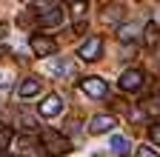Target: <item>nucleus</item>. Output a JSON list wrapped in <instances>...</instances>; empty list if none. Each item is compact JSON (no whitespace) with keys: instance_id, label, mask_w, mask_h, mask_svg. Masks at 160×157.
<instances>
[{"instance_id":"nucleus-15","label":"nucleus","mask_w":160,"mask_h":157,"mask_svg":"<svg viewBox=\"0 0 160 157\" xmlns=\"http://www.w3.org/2000/svg\"><path fill=\"white\" fill-rule=\"evenodd\" d=\"M12 140H14V129H12V126H3V129H0V154L9 149Z\"/></svg>"},{"instance_id":"nucleus-20","label":"nucleus","mask_w":160,"mask_h":157,"mask_svg":"<svg viewBox=\"0 0 160 157\" xmlns=\"http://www.w3.org/2000/svg\"><path fill=\"white\" fill-rule=\"evenodd\" d=\"M32 20H34L32 12H20V17H17V23H20V26H32Z\"/></svg>"},{"instance_id":"nucleus-4","label":"nucleus","mask_w":160,"mask_h":157,"mask_svg":"<svg viewBox=\"0 0 160 157\" xmlns=\"http://www.w3.org/2000/svg\"><path fill=\"white\" fill-rule=\"evenodd\" d=\"M29 46H32V52H34L37 57H49V54H54V52H57V43L52 40L49 34H32Z\"/></svg>"},{"instance_id":"nucleus-6","label":"nucleus","mask_w":160,"mask_h":157,"mask_svg":"<svg viewBox=\"0 0 160 157\" xmlns=\"http://www.w3.org/2000/svg\"><path fill=\"white\" fill-rule=\"evenodd\" d=\"M52 74L60 77V80H72V77H77V66H74V60H69V57H60V60L52 63Z\"/></svg>"},{"instance_id":"nucleus-1","label":"nucleus","mask_w":160,"mask_h":157,"mask_svg":"<svg viewBox=\"0 0 160 157\" xmlns=\"http://www.w3.org/2000/svg\"><path fill=\"white\" fill-rule=\"evenodd\" d=\"M40 140H43L46 154H52V157H63V154H69V151H72V140H69V137H63L60 131L46 129L43 134H40Z\"/></svg>"},{"instance_id":"nucleus-12","label":"nucleus","mask_w":160,"mask_h":157,"mask_svg":"<svg viewBox=\"0 0 160 157\" xmlns=\"http://www.w3.org/2000/svg\"><path fill=\"white\" fill-rule=\"evenodd\" d=\"M143 114L152 117V120H160V94H152L143 100Z\"/></svg>"},{"instance_id":"nucleus-14","label":"nucleus","mask_w":160,"mask_h":157,"mask_svg":"<svg viewBox=\"0 0 160 157\" xmlns=\"http://www.w3.org/2000/svg\"><path fill=\"white\" fill-rule=\"evenodd\" d=\"M157 34H160L157 23H154V20H149V23L143 26V43H146L149 49H154V46H157Z\"/></svg>"},{"instance_id":"nucleus-19","label":"nucleus","mask_w":160,"mask_h":157,"mask_svg":"<svg viewBox=\"0 0 160 157\" xmlns=\"http://www.w3.org/2000/svg\"><path fill=\"white\" fill-rule=\"evenodd\" d=\"M149 137H152V143H154V146H160V123H154V126L149 129Z\"/></svg>"},{"instance_id":"nucleus-16","label":"nucleus","mask_w":160,"mask_h":157,"mask_svg":"<svg viewBox=\"0 0 160 157\" xmlns=\"http://www.w3.org/2000/svg\"><path fill=\"white\" fill-rule=\"evenodd\" d=\"M134 34H137V29H134V26H117V40H120V43L134 40Z\"/></svg>"},{"instance_id":"nucleus-17","label":"nucleus","mask_w":160,"mask_h":157,"mask_svg":"<svg viewBox=\"0 0 160 157\" xmlns=\"http://www.w3.org/2000/svg\"><path fill=\"white\" fill-rule=\"evenodd\" d=\"M120 17H123V12H120V9H106V14H103V23H117Z\"/></svg>"},{"instance_id":"nucleus-11","label":"nucleus","mask_w":160,"mask_h":157,"mask_svg":"<svg viewBox=\"0 0 160 157\" xmlns=\"http://www.w3.org/2000/svg\"><path fill=\"white\" fill-rule=\"evenodd\" d=\"M17 94L23 97V100H26V97H34V94H40V80H37V77H26V80L17 86Z\"/></svg>"},{"instance_id":"nucleus-13","label":"nucleus","mask_w":160,"mask_h":157,"mask_svg":"<svg viewBox=\"0 0 160 157\" xmlns=\"http://www.w3.org/2000/svg\"><path fill=\"white\" fill-rule=\"evenodd\" d=\"M69 12H72V17H74V23H86V14H89V3H86V0H72Z\"/></svg>"},{"instance_id":"nucleus-5","label":"nucleus","mask_w":160,"mask_h":157,"mask_svg":"<svg viewBox=\"0 0 160 157\" xmlns=\"http://www.w3.org/2000/svg\"><path fill=\"white\" fill-rule=\"evenodd\" d=\"M63 23V9L60 6H52V9H43L37 14V26L40 29H54V26H60Z\"/></svg>"},{"instance_id":"nucleus-8","label":"nucleus","mask_w":160,"mask_h":157,"mask_svg":"<svg viewBox=\"0 0 160 157\" xmlns=\"http://www.w3.org/2000/svg\"><path fill=\"white\" fill-rule=\"evenodd\" d=\"M114 126H117V120H114L112 114H94L92 123H89V131H92V134H106V131H112Z\"/></svg>"},{"instance_id":"nucleus-3","label":"nucleus","mask_w":160,"mask_h":157,"mask_svg":"<svg viewBox=\"0 0 160 157\" xmlns=\"http://www.w3.org/2000/svg\"><path fill=\"white\" fill-rule=\"evenodd\" d=\"M100 54H103V40H100V37H89V40L77 49V57H80V60H86V63L100 60Z\"/></svg>"},{"instance_id":"nucleus-7","label":"nucleus","mask_w":160,"mask_h":157,"mask_svg":"<svg viewBox=\"0 0 160 157\" xmlns=\"http://www.w3.org/2000/svg\"><path fill=\"white\" fill-rule=\"evenodd\" d=\"M143 80H146V77H143L140 69H129V71L120 74V89H123V91H137L140 86H143Z\"/></svg>"},{"instance_id":"nucleus-10","label":"nucleus","mask_w":160,"mask_h":157,"mask_svg":"<svg viewBox=\"0 0 160 157\" xmlns=\"http://www.w3.org/2000/svg\"><path fill=\"white\" fill-rule=\"evenodd\" d=\"M109 149H112V154H117V157H129L132 143H129V137H123V134H112Z\"/></svg>"},{"instance_id":"nucleus-18","label":"nucleus","mask_w":160,"mask_h":157,"mask_svg":"<svg viewBox=\"0 0 160 157\" xmlns=\"http://www.w3.org/2000/svg\"><path fill=\"white\" fill-rule=\"evenodd\" d=\"M134 157H160V154H157L152 146H140V149L134 151Z\"/></svg>"},{"instance_id":"nucleus-9","label":"nucleus","mask_w":160,"mask_h":157,"mask_svg":"<svg viewBox=\"0 0 160 157\" xmlns=\"http://www.w3.org/2000/svg\"><path fill=\"white\" fill-rule=\"evenodd\" d=\"M37 111H40V117H57L63 111V100H60L57 94H49V97H43V103L37 106Z\"/></svg>"},{"instance_id":"nucleus-2","label":"nucleus","mask_w":160,"mask_h":157,"mask_svg":"<svg viewBox=\"0 0 160 157\" xmlns=\"http://www.w3.org/2000/svg\"><path fill=\"white\" fill-rule=\"evenodd\" d=\"M80 89H83V94L94 97V100H103L109 94V86H106L103 77H83V80H80Z\"/></svg>"}]
</instances>
